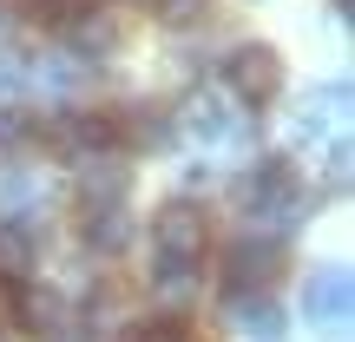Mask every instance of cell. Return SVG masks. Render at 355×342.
Wrapping results in <instances>:
<instances>
[{
	"instance_id": "3",
	"label": "cell",
	"mask_w": 355,
	"mask_h": 342,
	"mask_svg": "<svg viewBox=\"0 0 355 342\" xmlns=\"http://www.w3.org/2000/svg\"><path fill=\"white\" fill-rule=\"evenodd\" d=\"M224 79H230V92H237L243 105H270L283 92V60H277V46L250 40V46H237L224 60Z\"/></svg>"
},
{
	"instance_id": "8",
	"label": "cell",
	"mask_w": 355,
	"mask_h": 342,
	"mask_svg": "<svg viewBox=\"0 0 355 342\" xmlns=\"http://www.w3.org/2000/svg\"><path fill=\"white\" fill-rule=\"evenodd\" d=\"M26 264H33V243H26V230L0 224V283H7V277H20Z\"/></svg>"
},
{
	"instance_id": "1",
	"label": "cell",
	"mask_w": 355,
	"mask_h": 342,
	"mask_svg": "<svg viewBox=\"0 0 355 342\" xmlns=\"http://www.w3.org/2000/svg\"><path fill=\"white\" fill-rule=\"evenodd\" d=\"M211 257V217L198 211L191 198H171L165 211L152 217V264H158V283L184 290L191 270Z\"/></svg>"
},
{
	"instance_id": "10",
	"label": "cell",
	"mask_w": 355,
	"mask_h": 342,
	"mask_svg": "<svg viewBox=\"0 0 355 342\" xmlns=\"http://www.w3.org/2000/svg\"><path fill=\"white\" fill-rule=\"evenodd\" d=\"M152 13H158L165 26H191V20L211 13V0H152Z\"/></svg>"
},
{
	"instance_id": "4",
	"label": "cell",
	"mask_w": 355,
	"mask_h": 342,
	"mask_svg": "<svg viewBox=\"0 0 355 342\" xmlns=\"http://www.w3.org/2000/svg\"><path fill=\"white\" fill-rule=\"evenodd\" d=\"M243 204H257L263 217L290 224V211H303V191H296L290 158H257V165H250V178H243Z\"/></svg>"
},
{
	"instance_id": "7",
	"label": "cell",
	"mask_w": 355,
	"mask_h": 342,
	"mask_svg": "<svg viewBox=\"0 0 355 342\" xmlns=\"http://www.w3.org/2000/svg\"><path fill=\"white\" fill-rule=\"evenodd\" d=\"M86 243L112 257L119 243H125V211H92V217H86Z\"/></svg>"
},
{
	"instance_id": "9",
	"label": "cell",
	"mask_w": 355,
	"mask_h": 342,
	"mask_svg": "<svg viewBox=\"0 0 355 342\" xmlns=\"http://www.w3.org/2000/svg\"><path fill=\"white\" fill-rule=\"evenodd\" d=\"M132 342H198V330H191L184 316H152V323H139Z\"/></svg>"
},
{
	"instance_id": "2",
	"label": "cell",
	"mask_w": 355,
	"mask_h": 342,
	"mask_svg": "<svg viewBox=\"0 0 355 342\" xmlns=\"http://www.w3.org/2000/svg\"><path fill=\"white\" fill-rule=\"evenodd\" d=\"M283 264H290V243L283 237H243V243L224 250V290L230 296H263L283 277Z\"/></svg>"
},
{
	"instance_id": "5",
	"label": "cell",
	"mask_w": 355,
	"mask_h": 342,
	"mask_svg": "<svg viewBox=\"0 0 355 342\" xmlns=\"http://www.w3.org/2000/svg\"><path fill=\"white\" fill-rule=\"evenodd\" d=\"M303 309H309L316 330H343L349 309H355V277L343 264H322L316 277H309V290H303Z\"/></svg>"
},
{
	"instance_id": "12",
	"label": "cell",
	"mask_w": 355,
	"mask_h": 342,
	"mask_svg": "<svg viewBox=\"0 0 355 342\" xmlns=\"http://www.w3.org/2000/svg\"><path fill=\"white\" fill-rule=\"evenodd\" d=\"M20 132H26V119H20V112H0V145H13Z\"/></svg>"
},
{
	"instance_id": "11",
	"label": "cell",
	"mask_w": 355,
	"mask_h": 342,
	"mask_svg": "<svg viewBox=\"0 0 355 342\" xmlns=\"http://www.w3.org/2000/svg\"><path fill=\"white\" fill-rule=\"evenodd\" d=\"M243 330H257V336H277V330H283V309L257 296V303H243Z\"/></svg>"
},
{
	"instance_id": "6",
	"label": "cell",
	"mask_w": 355,
	"mask_h": 342,
	"mask_svg": "<svg viewBox=\"0 0 355 342\" xmlns=\"http://www.w3.org/2000/svg\"><path fill=\"white\" fill-rule=\"evenodd\" d=\"M13 316H20L33 336H60L66 330V303L53 290H20V296H13Z\"/></svg>"
}]
</instances>
